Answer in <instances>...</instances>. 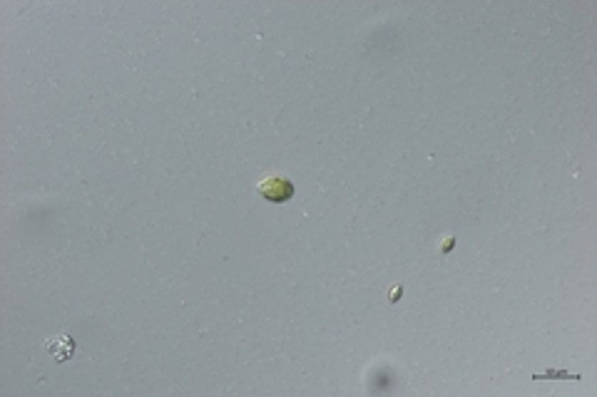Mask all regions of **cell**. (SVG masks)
I'll return each mask as SVG.
<instances>
[{
    "instance_id": "6da1fadb",
    "label": "cell",
    "mask_w": 597,
    "mask_h": 397,
    "mask_svg": "<svg viewBox=\"0 0 597 397\" xmlns=\"http://www.w3.org/2000/svg\"><path fill=\"white\" fill-rule=\"evenodd\" d=\"M256 192H259V197L271 201V204H284V201L294 197V184H291V179L281 177V174H271V177H264V182L256 187Z\"/></svg>"
},
{
    "instance_id": "7a4b0ae2",
    "label": "cell",
    "mask_w": 597,
    "mask_h": 397,
    "mask_svg": "<svg viewBox=\"0 0 597 397\" xmlns=\"http://www.w3.org/2000/svg\"><path fill=\"white\" fill-rule=\"evenodd\" d=\"M48 350L55 355V360H68L73 355V340L60 335V338H50L48 340Z\"/></svg>"
}]
</instances>
